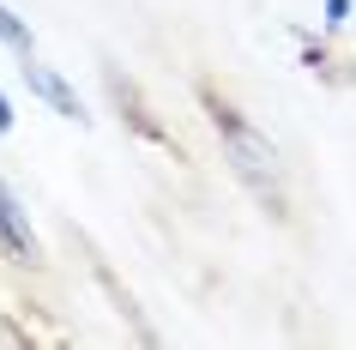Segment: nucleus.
<instances>
[{"label":"nucleus","mask_w":356,"mask_h":350,"mask_svg":"<svg viewBox=\"0 0 356 350\" xmlns=\"http://www.w3.org/2000/svg\"><path fill=\"white\" fill-rule=\"evenodd\" d=\"M19 73H24V85H31V97H42V103H49V109H55L60 121H85V109H79V91L55 73V67H42L37 55H24V67H19Z\"/></svg>","instance_id":"4"},{"label":"nucleus","mask_w":356,"mask_h":350,"mask_svg":"<svg viewBox=\"0 0 356 350\" xmlns=\"http://www.w3.org/2000/svg\"><path fill=\"white\" fill-rule=\"evenodd\" d=\"M200 109H206L211 133H218V145H224V164L229 175L254 193V200L272 212V218H290V205H284V164H278V145L266 139L254 121H248L236 103H229L218 85H200Z\"/></svg>","instance_id":"1"},{"label":"nucleus","mask_w":356,"mask_h":350,"mask_svg":"<svg viewBox=\"0 0 356 350\" xmlns=\"http://www.w3.org/2000/svg\"><path fill=\"white\" fill-rule=\"evenodd\" d=\"M0 260L6 266H42V241L31 236V218H24V205L13 200V187L0 182Z\"/></svg>","instance_id":"3"},{"label":"nucleus","mask_w":356,"mask_h":350,"mask_svg":"<svg viewBox=\"0 0 356 350\" xmlns=\"http://www.w3.org/2000/svg\"><path fill=\"white\" fill-rule=\"evenodd\" d=\"M0 42H6V49H13V55H37V49H31V24L19 19V13H13V6H6V0H0Z\"/></svg>","instance_id":"5"},{"label":"nucleus","mask_w":356,"mask_h":350,"mask_svg":"<svg viewBox=\"0 0 356 350\" xmlns=\"http://www.w3.org/2000/svg\"><path fill=\"white\" fill-rule=\"evenodd\" d=\"M344 19H350V0H326V31H338Z\"/></svg>","instance_id":"7"},{"label":"nucleus","mask_w":356,"mask_h":350,"mask_svg":"<svg viewBox=\"0 0 356 350\" xmlns=\"http://www.w3.org/2000/svg\"><path fill=\"white\" fill-rule=\"evenodd\" d=\"M302 67H308V73H320V79H344V73H338V61L326 55L320 42H302Z\"/></svg>","instance_id":"6"},{"label":"nucleus","mask_w":356,"mask_h":350,"mask_svg":"<svg viewBox=\"0 0 356 350\" xmlns=\"http://www.w3.org/2000/svg\"><path fill=\"white\" fill-rule=\"evenodd\" d=\"M0 133H13V103H6V91H0Z\"/></svg>","instance_id":"8"},{"label":"nucleus","mask_w":356,"mask_h":350,"mask_svg":"<svg viewBox=\"0 0 356 350\" xmlns=\"http://www.w3.org/2000/svg\"><path fill=\"white\" fill-rule=\"evenodd\" d=\"M109 97H115V109H121V121H127L133 133H139V139H151V145H163V151H175V133L163 127V121H157V115H151V103L145 97H139V85H133L127 73H121V67H109Z\"/></svg>","instance_id":"2"}]
</instances>
